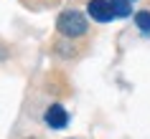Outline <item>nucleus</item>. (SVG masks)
<instances>
[{"mask_svg": "<svg viewBox=\"0 0 150 139\" xmlns=\"http://www.w3.org/2000/svg\"><path fill=\"white\" fill-rule=\"evenodd\" d=\"M135 25H137V31L150 33V10H137V15H135Z\"/></svg>", "mask_w": 150, "mask_h": 139, "instance_id": "39448f33", "label": "nucleus"}, {"mask_svg": "<svg viewBox=\"0 0 150 139\" xmlns=\"http://www.w3.org/2000/svg\"><path fill=\"white\" fill-rule=\"evenodd\" d=\"M56 31L61 33L64 38H81L84 33L89 31V23L87 18L81 15L79 10H64L61 15L56 18Z\"/></svg>", "mask_w": 150, "mask_h": 139, "instance_id": "f257e3e1", "label": "nucleus"}, {"mask_svg": "<svg viewBox=\"0 0 150 139\" xmlns=\"http://www.w3.org/2000/svg\"><path fill=\"white\" fill-rule=\"evenodd\" d=\"M87 13H89V18H92V20H97V23H110L112 18H115L110 0H89Z\"/></svg>", "mask_w": 150, "mask_h": 139, "instance_id": "f03ea898", "label": "nucleus"}, {"mask_svg": "<svg viewBox=\"0 0 150 139\" xmlns=\"http://www.w3.org/2000/svg\"><path fill=\"white\" fill-rule=\"evenodd\" d=\"M110 5H112V13H115V18H127L130 13H132L130 0H110Z\"/></svg>", "mask_w": 150, "mask_h": 139, "instance_id": "20e7f679", "label": "nucleus"}, {"mask_svg": "<svg viewBox=\"0 0 150 139\" xmlns=\"http://www.w3.org/2000/svg\"><path fill=\"white\" fill-rule=\"evenodd\" d=\"M43 122L51 126V129H64L69 124V111L61 106V104H51L43 114Z\"/></svg>", "mask_w": 150, "mask_h": 139, "instance_id": "7ed1b4c3", "label": "nucleus"}]
</instances>
